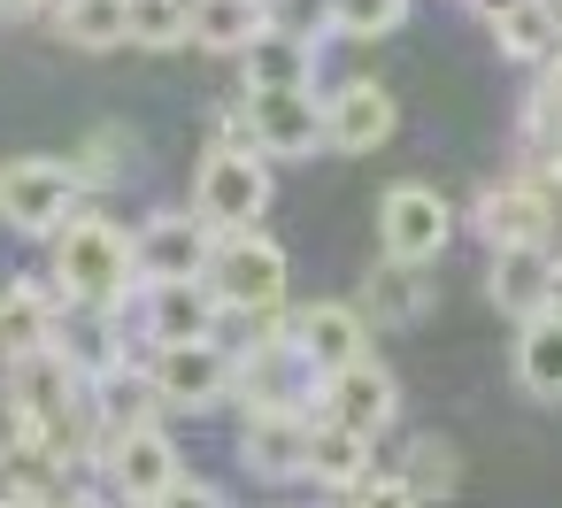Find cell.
<instances>
[{
	"label": "cell",
	"mask_w": 562,
	"mask_h": 508,
	"mask_svg": "<svg viewBox=\"0 0 562 508\" xmlns=\"http://www.w3.org/2000/svg\"><path fill=\"white\" fill-rule=\"evenodd\" d=\"M55 285L78 301V308H132L147 293L139 278V255H132V232H116L109 216H70L55 232Z\"/></svg>",
	"instance_id": "cell-1"
},
{
	"label": "cell",
	"mask_w": 562,
	"mask_h": 508,
	"mask_svg": "<svg viewBox=\"0 0 562 508\" xmlns=\"http://www.w3.org/2000/svg\"><path fill=\"white\" fill-rule=\"evenodd\" d=\"M86 201V178L78 162L63 155H16V162H0V224L24 232V239H55Z\"/></svg>",
	"instance_id": "cell-2"
},
{
	"label": "cell",
	"mask_w": 562,
	"mask_h": 508,
	"mask_svg": "<svg viewBox=\"0 0 562 508\" xmlns=\"http://www.w3.org/2000/svg\"><path fill=\"white\" fill-rule=\"evenodd\" d=\"M554 193H562V178L539 170V162H524L516 178L477 185V201H470V232L485 239V255H493V247H539L547 224H554Z\"/></svg>",
	"instance_id": "cell-3"
},
{
	"label": "cell",
	"mask_w": 562,
	"mask_h": 508,
	"mask_svg": "<svg viewBox=\"0 0 562 508\" xmlns=\"http://www.w3.org/2000/svg\"><path fill=\"white\" fill-rule=\"evenodd\" d=\"M147 385L162 408L201 416V408L239 393V354L224 339H170V347H147Z\"/></svg>",
	"instance_id": "cell-4"
},
{
	"label": "cell",
	"mask_w": 562,
	"mask_h": 508,
	"mask_svg": "<svg viewBox=\"0 0 562 508\" xmlns=\"http://www.w3.org/2000/svg\"><path fill=\"white\" fill-rule=\"evenodd\" d=\"M193 208L216 232H255L270 216V155L262 147H209L193 178Z\"/></svg>",
	"instance_id": "cell-5"
},
{
	"label": "cell",
	"mask_w": 562,
	"mask_h": 508,
	"mask_svg": "<svg viewBox=\"0 0 562 508\" xmlns=\"http://www.w3.org/2000/svg\"><path fill=\"white\" fill-rule=\"evenodd\" d=\"M447 239H454V208H447L439 185H424V178L385 185V201H378V255L431 270V262L447 255Z\"/></svg>",
	"instance_id": "cell-6"
},
{
	"label": "cell",
	"mask_w": 562,
	"mask_h": 508,
	"mask_svg": "<svg viewBox=\"0 0 562 508\" xmlns=\"http://www.w3.org/2000/svg\"><path fill=\"white\" fill-rule=\"evenodd\" d=\"M285 247L255 224V232H216V255H209V285L232 301V308H285Z\"/></svg>",
	"instance_id": "cell-7"
},
{
	"label": "cell",
	"mask_w": 562,
	"mask_h": 508,
	"mask_svg": "<svg viewBox=\"0 0 562 508\" xmlns=\"http://www.w3.org/2000/svg\"><path fill=\"white\" fill-rule=\"evenodd\" d=\"M132 255H139V278H147V285H170V278H209L216 224H209L201 208H155V216L132 232Z\"/></svg>",
	"instance_id": "cell-8"
},
{
	"label": "cell",
	"mask_w": 562,
	"mask_h": 508,
	"mask_svg": "<svg viewBox=\"0 0 562 508\" xmlns=\"http://www.w3.org/2000/svg\"><path fill=\"white\" fill-rule=\"evenodd\" d=\"M247 124H255V147H262L270 162H308V155H324V93H316V86L247 93Z\"/></svg>",
	"instance_id": "cell-9"
},
{
	"label": "cell",
	"mask_w": 562,
	"mask_h": 508,
	"mask_svg": "<svg viewBox=\"0 0 562 508\" xmlns=\"http://www.w3.org/2000/svg\"><path fill=\"white\" fill-rule=\"evenodd\" d=\"M401 124V101L378 78H347L324 93V155H378Z\"/></svg>",
	"instance_id": "cell-10"
},
{
	"label": "cell",
	"mask_w": 562,
	"mask_h": 508,
	"mask_svg": "<svg viewBox=\"0 0 562 508\" xmlns=\"http://www.w3.org/2000/svg\"><path fill=\"white\" fill-rule=\"evenodd\" d=\"M101 477H109V493L116 500H162L178 477H186V462H178V439L162 431V424H132L116 447H109V462H101Z\"/></svg>",
	"instance_id": "cell-11"
},
{
	"label": "cell",
	"mask_w": 562,
	"mask_h": 508,
	"mask_svg": "<svg viewBox=\"0 0 562 508\" xmlns=\"http://www.w3.org/2000/svg\"><path fill=\"white\" fill-rule=\"evenodd\" d=\"M324 416H339V424H355V431L385 439V431L401 424V385H393V370H385L378 354L339 362V370L324 377Z\"/></svg>",
	"instance_id": "cell-12"
},
{
	"label": "cell",
	"mask_w": 562,
	"mask_h": 508,
	"mask_svg": "<svg viewBox=\"0 0 562 508\" xmlns=\"http://www.w3.org/2000/svg\"><path fill=\"white\" fill-rule=\"evenodd\" d=\"M63 316H70V293L55 278H9V285H0V362L55 347Z\"/></svg>",
	"instance_id": "cell-13"
},
{
	"label": "cell",
	"mask_w": 562,
	"mask_h": 508,
	"mask_svg": "<svg viewBox=\"0 0 562 508\" xmlns=\"http://www.w3.org/2000/svg\"><path fill=\"white\" fill-rule=\"evenodd\" d=\"M308 431H316L308 408H247V424H239V462H247L255 477H270V485L308 477Z\"/></svg>",
	"instance_id": "cell-14"
},
{
	"label": "cell",
	"mask_w": 562,
	"mask_h": 508,
	"mask_svg": "<svg viewBox=\"0 0 562 508\" xmlns=\"http://www.w3.org/2000/svg\"><path fill=\"white\" fill-rule=\"evenodd\" d=\"M139 324H147V347H170V339H216V324H224V293H216L209 278L147 285V293H139Z\"/></svg>",
	"instance_id": "cell-15"
},
{
	"label": "cell",
	"mask_w": 562,
	"mask_h": 508,
	"mask_svg": "<svg viewBox=\"0 0 562 508\" xmlns=\"http://www.w3.org/2000/svg\"><path fill=\"white\" fill-rule=\"evenodd\" d=\"M285 331H293V347L331 377L339 362H355V354H370V316L355 308V301H308V308H293L285 316Z\"/></svg>",
	"instance_id": "cell-16"
},
{
	"label": "cell",
	"mask_w": 562,
	"mask_h": 508,
	"mask_svg": "<svg viewBox=\"0 0 562 508\" xmlns=\"http://www.w3.org/2000/svg\"><path fill=\"white\" fill-rule=\"evenodd\" d=\"M232 63H239V93L316 86V32H285V24H270V32H262V39H247Z\"/></svg>",
	"instance_id": "cell-17"
},
{
	"label": "cell",
	"mask_w": 562,
	"mask_h": 508,
	"mask_svg": "<svg viewBox=\"0 0 562 508\" xmlns=\"http://www.w3.org/2000/svg\"><path fill=\"white\" fill-rule=\"evenodd\" d=\"M485 301L516 324H531L539 308H554V255L547 247H493V270H485Z\"/></svg>",
	"instance_id": "cell-18"
},
{
	"label": "cell",
	"mask_w": 562,
	"mask_h": 508,
	"mask_svg": "<svg viewBox=\"0 0 562 508\" xmlns=\"http://www.w3.org/2000/svg\"><path fill=\"white\" fill-rule=\"evenodd\" d=\"M431 301H439V293H431L424 262H393V255H385V262L370 270V285H362V301H355V308H362L378 331H408V324H424V316H431Z\"/></svg>",
	"instance_id": "cell-19"
},
{
	"label": "cell",
	"mask_w": 562,
	"mask_h": 508,
	"mask_svg": "<svg viewBox=\"0 0 562 508\" xmlns=\"http://www.w3.org/2000/svg\"><path fill=\"white\" fill-rule=\"evenodd\" d=\"M493 47L524 70H554L562 63V0H516L508 16H493Z\"/></svg>",
	"instance_id": "cell-20"
},
{
	"label": "cell",
	"mask_w": 562,
	"mask_h": 508,
	"mask_svg": "<svg viewBox=\"0 0 562 508\" xmlns=\"http://www.w3.org/2000/svg\"><path fill=\"white\" fill-rule=\"evenodd\" d=\"M370 447H378L370 431H355V424H339V416H316V431H308V477L331 485V493H347V485L370 477V462H378Z\"/></svg>",
	"instance_id": "cell-21"
},
{
	"label": "cell",
	"mask_w": 562,
	"mask_h": 508,
	"mask_svg": "<svg viewBox=\"0 0 562 508\" xmlns=\"http://www.w3.org/2000/svg\"><path fill=\"white\" fill-rule=\"evenodd\" d=\"M516 385L531 400H562V308H539L516 324Z\"/></svg>",
	"instance_id": "cell-22"
},
{
	"label": "cell",
	"mask_w": 562,
	"mask_h": 508,
	"mask_svg": "<svg viewBox=\"0 0 562 508\" xmlns=\"http://www.w3.org/2000/svg\"><path fill=\"white\" fill-rule=\"evenodd\" d=\"M270 24H278L270 0H193V47H209V55H239Z\"/></svg>",
	"instance_id": "cell-23"
},
{
	"label": "cell",
	"mask_w": 562,
	"mask_h": 508,
	"mask_svg": "<svg viewBox=\"0 0 562 508\" xmlns=\"http://www.w3.org/2000/svg\"><path fill=\"white\" fill-rule=\"evenodd\" d=\"M55 32L86 55L132 47V0H55Z\"/></svg>",
	"instance_id": "cell-24"
},
{
	"label": "cell",
	"mask_w": 562,
	"mask_h": 508,
	"mask_svg": "<svg viewBox=\"0 0 562 508\" xmlns=\"http://www.w3.org/2000/svg\"><path fill=\"white\" fill-rule=\"evenodd\" d=\"M401 470H408V485H416L424 500H447V493L462 485V454H454V439H431V431H416V439H408Z\"/></svg>",
	"instance_id": "cell-25"
},
{
	"label": "cell",
	"mask_w": 562,
	"mask_h": 508,
	"mask_svg": "<svg viewBox=\"0 0 562 508\" xmlns=\"http://www.w3.org/2000/svg\"><path fill=\"white\" fill-rule=\"evenodd\" d=\"M408 9H416V0H324V32H339V39H385V32L408 24Z\"/></svg>",
	"instance_id": "cell-26"
},
{
	"label": "cell",
	"mask_w": 562,
	"mask_h": 508,
	"mask_svg": "<svg viewBox=\"0 0 562 508\" xmlns=\"http://www.w3.org/2000/svg\"><path fill=\"white\" fill-rule=\"evenodd\" d=\"M193 39V0H132V47L162 55Z\"/></svg>",
	"instance_id": "cell-27"
},
{
	"label": "cell",
	"mask_w": 562,
	"mask_h": 508,
	"mask_svg": "<svg viewBox=\"0 0 562 508\" xmlns=\"http://www.w3.org/2000/svg\"><path fill=\"white\" fill-rule=\"evenodd\" d=\"M132 147H139V139H132L124 124H101V132H93V139H86L78 155H70V162H78V178H86V193L116 185V178L132 170Z\"/></svg>",
	"instance_id": "cell-28"
},
{
	"label": "cell",
	"mask_w": 562,
	"mask_h": 508,
	"mask_svg": "<svg viewBox=\"0 0 562 508\" xmlns=\"http://www.w3.org/2000/svg\"><path fill=\"white\" fill-rule=\"evenodd\" d=\"M347 508H424V493L408 485V470H370L362 485H347Z\"/></svg>",
	"instance_id": "cell-29"
},
{
	"label": "cell",
	"mask_w": 562,
	"mask_h": 508,
	"mask_svg": "<svg viewBox=\"0 0 562 508\" xmlns=\"http://www.w3.org/2000/svg\"><path fill=\"white\" fill-rule=\"evenodd\" d=\"M147 508H224V493L209 485V477H178L162 500H147Z\"/></svg>",
	"instance_id": "cell-30"
},
{
	"label": "cell",
	"mask_w": 562,
	"mask_h": 508,
	"mask_svg": "<svg viewBox=\"0 0 562 508\" xmlns=\"http://www.w3.org/2000/svg\"><path fill=\"white\" fill-rule=\"evenodd\" d=\"M470 9H477V16L493 24V16H508V9H516V0H470Z\"/></svg>",
	"instance_id": "cell-31"
},
{
	"label": "cell",
	"mask_w": 562,
	"mask_h": 508,
	"mask_svg": "<svg viewBox=\"0 0 562 508\" xmlns=\"http://www.w3.org/2000/svg\"><path fill=\"white\" fill-rule=\"evenodd\" d=\"M32 9H47V0H0V16H32Z\"/></svg>",
	"instance_id": "cell-32"
},
{
	"label": "cell",
	"mask_w": 562,
	"mask_h": 508,
	"mask_svg": "<svg viewBox=\"0 0 562 508\" xmlns=\"http://www.w3.org/2000/svg\"><path fill=\"white\" fill-rule=\"evenodd\" d=\"M554 308H562V262H554Z\"/></svg>",
	"instance_id": "cell-33"
}]
</instances>
